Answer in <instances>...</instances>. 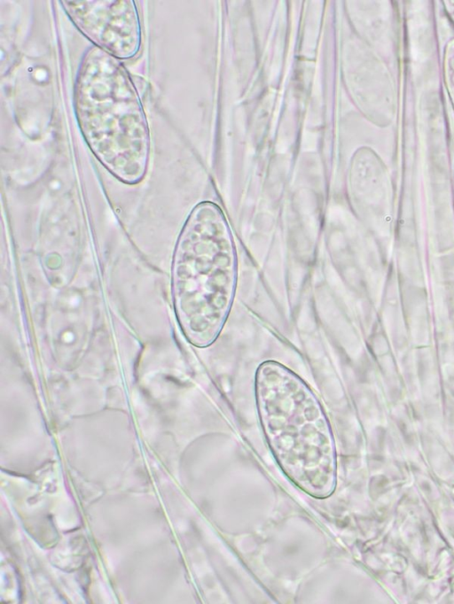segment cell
<instances>
[{"label": "cell", "mask_w": 454, "mask_h": 604, "mask_svg": "<svg viewBox=\"0 0 454 604\" xmlns=\"http://www.w3.org/2000/svg\"><path fill=\"white\" fill-rule=\"evenodd\" d=\"M254 391L264 436L283 472L312 497L330 496L336 484V449L316 395L274 360L256 369Z\"/></svg>", "instance_id": "obj_1"}, {"label": "cell", "mask_w": 454, "mask_h": 604, "mask_svg": "<svg viewBox=\"0 0 454 604\" xmlns=\"http://www.w3.org/2000/svg\"><path fill=\"white\" fill-rule=\"evenodd\" d=\"M173 282L184 332L196 345H211L228 317L237 283L231 233L215 204L200 203L187 217L174 251Z\"/></svg>", "instance_id": "obj_2"}]
</instances>
